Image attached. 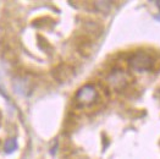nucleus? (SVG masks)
<instances>
[{"mask_svg": "<svg viewBox=\"0 0 160 159\" xmlns=\"http://www.w3.org/2000/svg\"><path fill=\"white\" fill-rule=\"evenodd\" d=\"M128 64L130 67L136 71V72H148V71H152L154 69L155 65V60L147 53H143V52H138V53L133 54L130 60H128Z\"/></svg>", "mask_w": 160, "mask_h": 159, "instance_id": "obj_1", "label": "nucleus"}, {"mask_svg": "<svg viewBox=\"0 0 160 159\" xmlns=\"http://www.w3.org/2000/svg\"><path fill=\"white\" fill-rule=\"evenodd\" d=\"M99 94L97 88L93 85H84L75 94V102L78 106H89L93 105L94 103L98 100Z\"/></svg>", "mask_w": 160, "mask_h": 159, "instance_id": "obj_2", "label": "nucleus"}, {"mask_svg": "<svg viewBox=\"0 0 160 159\" xmlns=\"http://www.w3.org/2000/svg\"><path fill=\"white\" fill-rule=\"evenodd\" d=\"M107 81L109 86L115 90L116 92H120L122 90H125L128 85V79L126 76V72L122 71L121 69H114L107 77Z\"/></svg>", "mask_w": 160, "mask_h": 159, "instance_id": "obj_3", "label": "nucleus"}, {"mask_svg": "<svg viewBox=\"0 0 160 159\" xmlns=\"http://www.w3.org/2000/svg\"><path fill=\"white\" fill-rule=\"evenodd\" d=\"M73 69L67 64H59L53 69V77L59 83H65L72 79L73 76Z\"/></svg>", "mask_w": 160, "mask_h": 159, "instance_id": "obj_4", "label": "nucleus"}, {"mask_svg": "<svg viewBox=\"0 0 160 159\" xmlns=\"http://www.w3.org/2000/svg\"><path fill=\"white\" fill-rule=\"evenodd\" d=\"M92 45H93V42H92V38L87 34H83L78 37L76 39V47H77V50L80 52L82 55L87 56L88 54L91 53L92 50Z\"/></svg>", "mask_w": 160, "mask_h": 159, "instance_id": "obj_5", "label": "nucleus"}, {"mask_svg": "<svg viewBox=\"0 0 160 159\" xmlns=\"http://www.w3.org/2000/svg\"><path fill=\"white\" fill-rule=\"evenodd\" d=\"M83 28L84 31L87 32V36H94V37H99L102 31H103V27L100 23H98L97 21H93V20H88L83 23Z\"/></svg>", "mask_w": 160, "mask_h": 159, "instance_id": "obj_6", "label": "nucleus"}, {"mask_svg": "<svg viewBox=\"0 0 160 159\" xmlns=\"http://www.w3.org/2000/svg\"><path fill=\"white\" fill-rule=\"evenodd\" d=\"M94 8L103 13H108L111 10V3L110 1H95Z\"/></svg>", "mask_w": 160, "mask_h": 159, "instance_id": "obj_7", "label": "nucleus"}, {"mask_svg": "<svg viewBox=\"0 0 160 159\" xmlns=\"http://www.w3.org/2000/svg\"><path fill=\"white\" fill-rule=\"evenodd\" d=\"M17 149V141L16 138H9L5 141V145H4V151L6 153H12L13 151Z\"/></svg>", "mask_w": 160, "mask_h": 159, "instance_id": "obj_8", "label": "nucleus"}, {"mask_svg": "<svg viewBox=\"0 0 160 159\" xmlns=\"http://www.w3.org/2000/svg\"><path fill=\"white\" fill-rule=\"evenodd\" d=\"M155 4H157V5H160V1H155ZM159 9H160V6H159Z\"/></svg>", "mask_w": 160, "mask_h": 159, "instance_id": "obj_9", "label": "nucleus"}, {"mask_svg": "<svg viewBox=\"0 0 160 159\" xmlns=\"http://www.w3.org/2000/svg\"><path fill=\"white\" fill-rule=\"evenodd\" d=\"M0 120H1V114H0Z\"/></svg>", "mask_w": 160, "mask_h": 159, "instance_id": "obj_10", "label": "nucleus"}]
</instances>
